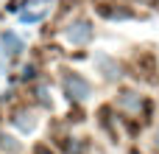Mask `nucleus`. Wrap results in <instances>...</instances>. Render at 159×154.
I'll use <instances>...</instances> for the list:
<instances>
[{
    "mask_svg": "<svg viewBox=\"0 0 159 154\" xmlns=\"http://www.w3.org/2000/svg\"><path fill=\"white\" fill-rule=\"evenodd\" d=\"M101 14L109 17V20H129V17H131L129 11H112V8H101Z\"/></svg>",
    "mask_w": 159,
    "mask_h": 154,
    "instance_id": "nucleus-7",
    "label": "nucleus"
},
{
    "mask_svg": "<svg viewBox=\"0 0 159 154\" xmlns=\"http://www.w3.org/2000/svg\"><path fill=\"white\" fill-rule=\"evenodd\" d=\"M140 3H143V6H151V3H157V0H140Z\"/></svg>",
    "mask_w": 159,
    "mask_h": 154,
    "instance_id": "nucleus-10",
    "label": "nucleus"
},
{
    "mask_svg": "<svg viewBox=\"0 0 159 154\" xmlns=\"http://www.w3.org/2000/svg\"><path fill=\"white\" fill-rule=\"evenodd\" d=\"M22 79H34V67H25L22 70Z\"/></svg>",
    "mask_w": 159,
    "mask_h": 154,
    "instance_id": "nucleus-9",
    "label": "nucleus"
},
{
    "mask_svg": "<svg viewBox=\"0 0 159 154\" xmlns=\"http://www.w3.org/2000/svg\"><path fill=\"white\" fill-rule=\"evenodd\" d=\"M11 123H14L17 129H22V132H31V129H34V115H31L28 109H17L14 118H11Z\"/></svg>",
    "mask_w": 159,
    "mask_h": 154,
    "instance_id": "nucleus-4",
    "label": "nucleus"
},
{
    "mask_svg": "<svg viewBox=\"0 0 159 154\" xmlns=\"http://www.w3.org/2000/svg\"><path fill=\"white\" fill-rule=\"evenodd\" d=\"M42 17H45L42 11H34V14H22V22H39Z\"/></svg>",
    "mask_w": 159,
    "mask_h": 154,
    "instance_id": "nucleus-8",
    "label": "nucleus"
},
{
    "mask_svg": "<svg viewBox=\"0 0 159 154\" xmlns=\"http://www.w3.org/2000/svg\"><path fill=\"white\" fill-rule=\"evenodd\" d=\"M64 36H67L73 45H87V42L92 39V25H89L87 20H75L73 25H67Z\"/></svg>",
    "mask_w": 159,
    "mask_h": 154,
    "instance_id": "nucleus-2",
    "label": "nucleus"
},
{
    "mask_svg": "<svg viewBox=\"0 0 159 154\" xmlns=\"http://www.w3.org/2000/svg\"><path fill=\"white\" fill-rule=\"evenodd\" d=\"M3 45H6V53H8V56H17V53L22 51V42H20L17 34H11V31L3 34Z\"/></svg>",
    "mask_w": 159,
    "mask_h": 154,
    "instance_id": "nucleus-6",
    "label": "nucleus"
},
{
    "mask_svg": "<svg viewBox=\"0 0 159 154\" xmlns=\"http://www.w3.org/2000/svg\"><path fill=\"white\" fill-rule=\"evenodd\" d=\"M117 107L126 109V112H140V95H134V93H123L120 101H117Z\"/></svg>",
    "mask_w": 159,
    "mask_h": 154,
    "instance_id": "nucleus-5",
    "label": "nucleus"
},
{
    "mask_svg": "<svg viewBox=\"0 0 159 154\" xmlns=\"http://www.w3.org/2000/svg\"><path fill=\"white\" fill-rule=\"evenodd\" d=\"M39 154H48V152H39Z\"/></svg>",
    "mask_w": 159,
    "mask_h": 154,
    "instance_id": "nucleus-12",
    "label": "nucleus"
},
{
    "mask_svg": "<svg viewBox=\"0 0 159 154\" xmlns=\"http://www.w3.org/2000/svg\"><path fill=\"white\" fill-rule=\"evenodd\" d=\"M98 67L103 70V79H109V81H117V79L123 76L120 65H117V62H112L109 56H98Z\"/></svg>",
    "mask_w": 159,
    "mask_h": 154,
    "instance_id": "nucleus-3",
    "label": "nucleus"
},
{
    "mask_svg": "<svg viewBox=\"0 0 159 154\" xmlns=\"http://www.w3.org/2000/svg\"><path fill=\"white\" fill-rule=\"evenodd\" d=\"M64 93H67L73 101H87L89 93H92V87H89V81L81 79L78 73H67V76H64Z\"/></svg>",
    "mask_w": 159,
    "mask_h": 154,
    "instance_id": "nucleus-1",
    "label": "nucleus"
},
{
    "mask_svg": "<svg viewBox=\"0 0 159 154\" xmlns=\"http://www.w3.org/2000/svg\"><path fill=\"white\" fill-rule=\"evenodd\" d=\"M157 149H159V132H157Z\"/></svg>",
    "mask_w": 159,
    "mask_h": 154,
    "instance_id": "nucleus-11",
    "label": "nucleus"
}]
</instances>
